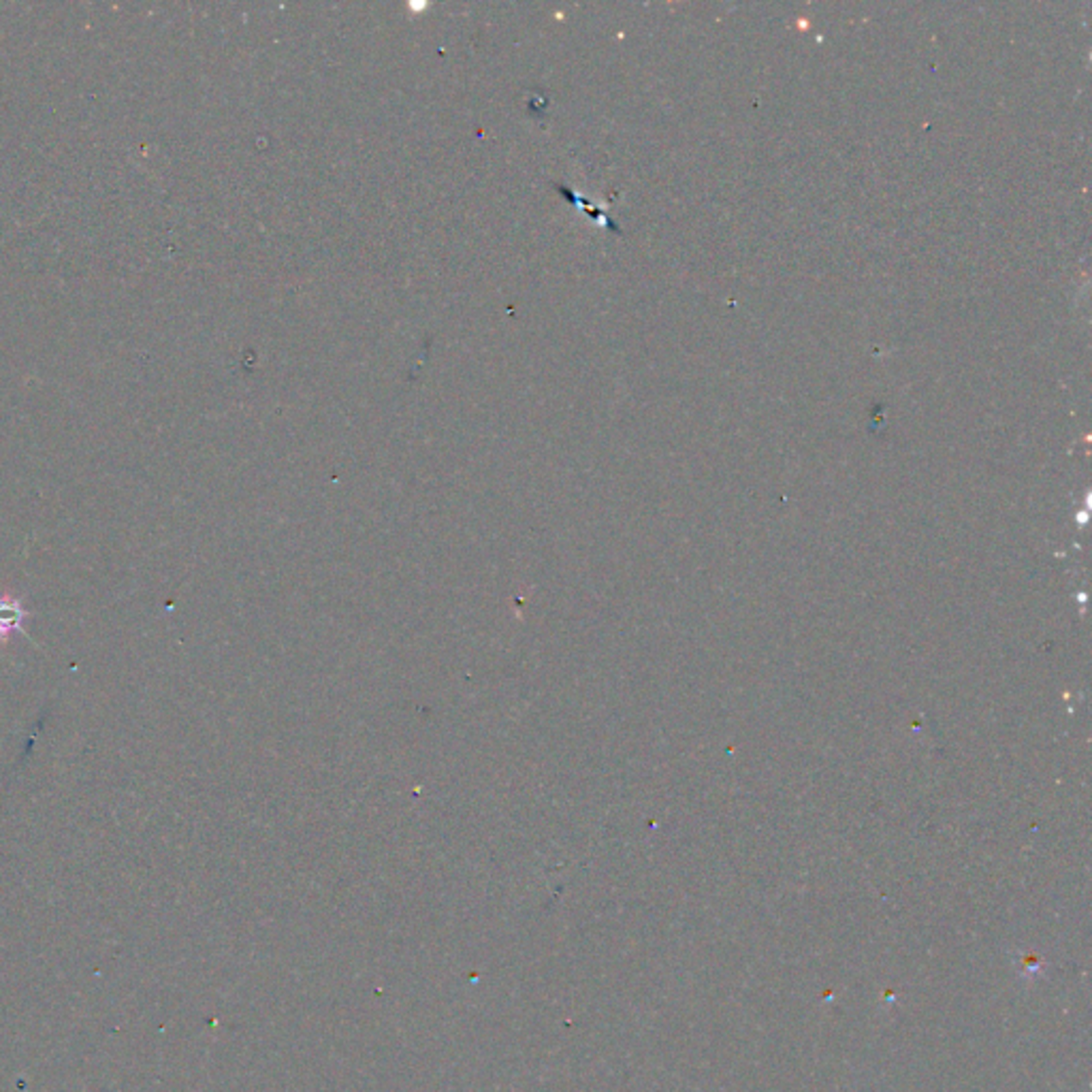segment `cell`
<instances>
[{
	"label": "cell",
	"instance_id": "cell-1",
	"mask_svg": "<svg viewBox=\"0 0 1092 1092\" xmlns=\"http://www.w3.org/2000/svg\"><path fill=\"white\" fill-rule=\"evenodd\" d=\"M30 613L21 607V600L15 595H0V640H7L13 634H24L21 625Z\"/></svg>",
	"mask_w": 1092,
	"mask_h": 1092
}]
</instances>
